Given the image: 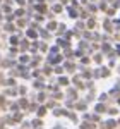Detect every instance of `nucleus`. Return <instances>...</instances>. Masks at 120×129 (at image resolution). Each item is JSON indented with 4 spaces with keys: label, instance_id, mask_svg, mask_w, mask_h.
<instances>
[]
</instances>
